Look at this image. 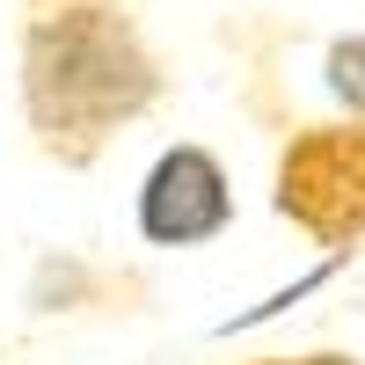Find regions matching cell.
Here are the masks:
<instances>
[{
  "label": "cell",
  "instance_id": "obj_2",
  "mask_svg": "<svg viewBox=\"0 0 365 365\" xmlns=\"http://www.w3.org/2000/svg\"><path fill=\"white\" fill-rule=\"evenodd\" d=\"M270 212L322 256L365 249V117L299 125L270 168Z\"/></svg>",
  "mask_w": 365,
  "mask_h": 365
},
{
  "label": "cell",
  "instance_id": "obj_4",
  "mask_svg": "<svg viewBox=\"0 0 365 365\" xmlns=\"http://www.w3.org/2000/svg\"><path fill=\"white\" fill-rule=\"evenodd\" d=\"M322 88H329V103H336L344 117H365V29L329 37V51H322Z\"/></svg>",
  "mask_w": 365,
  "mask_h": 365
},
{
  "label": "cell",
  "instance_id": "obj_3",
  "mask_svg": "<svg viewBox=\"0 0 365 365\" xmlns=\"http://www.w3.org/2000/svg\"><path fill=\"white\" fill-rule=\"evenodd\" d=\"M132 220L139 241L154 249H205L234 227V175L227 161L197 139H175L154 154V168L139 175V197H132Z\"/></svg>",
  "mask_w": 365,
  "mask_h": 365
},
{
  "label": "cell",
  "instance_id": "obj_5",
  "mask_svg": "<svg viewBox=\"0 0 365 365\" xmlns=\"http://www.w3.org/2000/svg\"><path fill=\"white\" fill-rule=\"evenodd\" d=\"M241 365H365L351 351H270V358H241Z\"/></svg>",
  "mask_w": 365,
  "mask_h": 365
},
{
  "label": "cell",
  "instance_id": "obj_1",
  "mask_svg": "<svg viewBox=\"0 0 365 365\" xmlns=\"http://www.w3.org/2000/svg\"><path fill=\"white\" fill-rule=\"evenodd\" d=\"M15 96L44 161L96 168L117 132L161 110L168 58L146 37L139 0H22Z\"/></svg>",
  "mask_w": 365,
  "mask_h": 365
}]
</instances>
